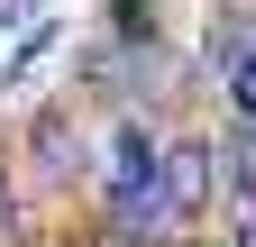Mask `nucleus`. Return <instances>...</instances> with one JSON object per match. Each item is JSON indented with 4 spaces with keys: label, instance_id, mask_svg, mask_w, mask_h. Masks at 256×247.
<instances>
[{
    "label": "nucleus",
    "instance_id": "3",
    "mask_svg": "<svg viewBox=\"0 0 256 247\" xmlns=\"http://www.w3.org/2000/svg\"><path fill=\"white\" fill-rule=\"evenodd\" d=\"M37 156L64 174V165H74V128H64V119H37Z\"/></svg>",
    "mask_w": 256,
    "mask_h": 247
},
{
    "label": "nucleus",
    "instance_id": "5",
    "mask_svg": "<svg viewBox=\"0 0 256 247\" xmlns=\"http://www.w3.org/2000/svg\"><path fill=\"white\" fill-rule=\"evenodd\" d=\"M238 247H256V210H247V220H238Z\"/></svg>",
    "mask_w": 256,
    "mask_h": 247
},
{
    "label": "nucleus",
    "instance_id": "4",
    "mask_svg": "<svg viewBox=\"0 0 256 247\" xmlns=\"http://www.w3.org/2000/svg\"><path fill=\"white\" fill-rule=\"evenodd\" d=\"M10 220H18V192H10V174H0V238H10Z\"/></svg>",
    "mask_w": 256,
    "mask_h": 247
},
{
    "label": "nucleus",
    "instance_id": "2",
    "mask_svg": "<svg viewBox=\"0 0 256 247\" xmlns=\"http://www.w3.org/2000/svg\"><path fill=\"white\" fill-rule=\"evenodd\" d=\"M229 156V183H238V202H256V110H238V138L220 146Z\"/></svg>",
    "mask_w": 256,
    "mask_h": 247
},
{
    "label": "nucleus",
    "instance_id": "1",
    "mask_svg": "<svg viewBox=\"0 0 256 247\" xmlns=\"http://www.w3.org/2000/svg\"><path fill=\"white\" fill-rule=\"evenodd\" d=\"M156 183H165V202L192 220V210L210 202V146H202V138H174L165 156H156Z\"/></svg>",
    "mask_w": 256,
    "mask_h": 247
}]
</instances>
